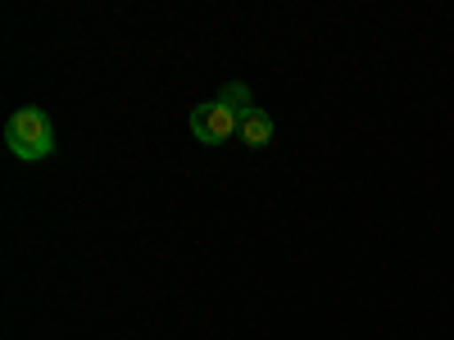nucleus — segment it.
I'll list each match as a JSON object with an SVG mask.
<instances>
[{
  "label": "nucleus",
  "mask_w": 454,
  "mask_h": 340,
  "mask_svg": "<svg viewBox=\"0 0 454 340\" xmlns=\"http://www.w3.org/2000/svg\"><path fill=\"white\" fill-rule=\"evenodd\" d=\"M5 145H10V155L23 159V164H42L55 155V123L46 119V109H36V104H23L10 113V123H5Z\"/></svg>",
  "instance_id": "obj_1"
},
{
  "label": "nucleus",
  "mask_w": 454,
  "mask_h": 340,
  "mask_svg": "<svg viewBox=\"0 0 454 340\" xmlns=\"http://www.w3.org/2000/svg\"><path fill=\"white\" fill-rule=\"evenodd\" d=\"M218 100L227 104V109H232L237 113V119L246 123L250 119V113H254V96H250V87L246 82H223V91H218Z\"/></svg>",
  "instance_id": "obj_4"
},
{
  "label": "nucleus",
  "mask_w": 454,
  "mask_h": 340,
  "mask_svg": "<svg viewBox=\"0 0 454 340\" xmlns=\"http://www.w3.org/2000/svg\"><path fill=\"white\" fill-rule=\"evenodd\" d=\"M273 132H278V123H273V113H263V109H254L250 113V119L241 123V145H250V150H263V145H269L273 141Z\"/></svg>",
  "instance_id": "obj_3"
},
{
  "label": "nucleus",
  "mask_w": 454,
  "mask_h": 340,
  "mask_svg": "<svg viewBox=\"0 0 454 340\" xmlns=\"http://www.w3.org/2000/svg\"><path fill=\"white\" fill-rule=\"evenodd\" d=\"M241 132V119L232 109H227L218 96L214 100H200L196 109H192V136L200 141V145H223V141H232Z\"/></svg>",
  "instance_id": "obj_2"
}]
</instances>
